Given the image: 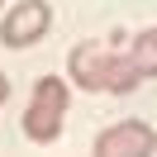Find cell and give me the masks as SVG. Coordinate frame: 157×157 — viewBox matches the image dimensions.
I'll list each match as a JSON object with an SVG mask.
<instances>
[{"label":"cell","instance_id":"8992f818","mask_svg":"<svg viewBox=\"0 0 157 157\" xmlns=\"http://www.w3.org/2000/svg\"><path fill=\"white\" fill-rule=\"evenodd\" d=\"M5 100H10V81L0 76V105H5Z\"/></svg>","mask_w":157,"mask_h":157},{"label":"cell","instance_id":"6da1fadb","mask_svg":"<svg viewBox=\"0 0 157 157\" xmlns=\"http://www.w3.org/2000/svg\"><path fill=\"white\" fill-rule=\"evenodd\" d=\"M124 43H133V38L114 33V43H95V38L76 43L71 57H67L71 81H76L81 90H109V95H128V90H138L143 76H138V67H133V57H128Z\"/></svg>","mask_w":157,"mask_h":157},{"label":"cell","instance_id":"5b68a950","mask_svg":"<svg viewBox=\"0 0 157 157\" xmlns=\"http://www.w3.org/2000/svg\"><path fill=\"white\" fill-rule=\"evenodd\" d=\"M128 57H133V67H138V76H157V24L152 29H143V33H133V43H128Z\"/></svg>","mask_w":157,"mask_h":157},{"label":"cell","instance_id":"3957f363","mask_svg":"<svg viewBox=\"0 0 157 157\" xmlns=\"http://www.w3.org/2000/svg\"><path fill=\"white\" fill-rule=\"evenodd\" d=\"M48 29H52V5L48 0H19L14 10H5L0 43H5V48H29V43H38Z\"/></svg>","mask_w":157,"mask_h":157},{"label":"cell","instance_id":"277c9868","mask_svg":"<svg viewBox=\"0 0 157 157\" xmlns=\"http://www.w3.org/2000/svg\"><path fill=\"white\" fill-rule=\"evenodd\" d=\"M157 152V133L143 119H119L95 138V157H152Z\"/></svg>","mask_w":157,"mask_h":157},{"label":"cell","instance_id":"7a4b0ae2","mask_svg":"<svg viewBox=\"0 0 157 157\" xmlns=\"http://www.w3.org/2000/svg\"><path fill=\"white\" fill-rule=\"evenodd\" d=\"M67 100H71V86L62 76H43L33 86V100L24 109V133L33 143H52L62 133V114H67Z\"/></svg>","mask_w":157,"mask_h":157},{"label":"cell","instance_id":"52a82bcc","mask_svg":"<svg viewBox=\"0 0 157 157\" xmlns=\"http://www.w3.org/2000/svg\"><path fill=\"white\" fill-rule=\"evenodd\" d=\"M0 5H5V0H0Z\"/></svg>","mask_w":157,"mask_h":157}]
</instances>
